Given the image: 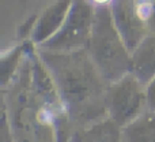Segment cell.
I'll list each match as a JSON object with an SVG mask.
<instances>
[{"mask_svg": "<svg viewBox=\"0 0 155 142\" xmlns=\"http://www.w3.org/2000/svg\"><path fill=\"white\" fill-rule=\"evenodd\" d=\"M129 142H155V119L140 120L129 127Z\"/></svg>", "mask_w": 155, "mask_h": 142, "instance_id": "cell-1", "label": "cell"}, {"mask_svg": "<svg viewBox=\"0 0 155 142\" xmlns=\"http://www.w3.org/2000/svg\"><path fill=\"white\" fill-rule=\"evenodd\" d=\"M98 2H106V0H98Z\"/></svg>", "mask_w": 155, "mask_h": 142, "instance_id": "cell-2", "label": "cell"}]
</instances>
